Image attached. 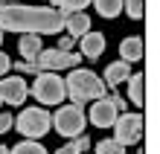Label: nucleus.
Masks as SVG:
<instances>
[{"instance_id":"f257e3e1","label":"nucleus","mask_w":160,"mask_h":154,"mask_svg":"<svg viewBox=\"0 0 160 154\" xmlns=\"http://www.w3.org/2000/svg\"><path fill=\"white\" fill-rule=\"evenodd\" d=\"M61 9L52 6H0V29L23 32V35H58L64 29Z\"/></svg>"},{"instance_id":"f03ea898","label":"nucleus","mask_w":160,"mask_h":154,"mask_svg":"<svg viewBox=\"0 0 160 154\" xmlns=\"http://www.w3.org/2000/svg\"><path fill=\"white\" fill-rule=\"evenodd\" d=\"M64 93L73 99V105H82V102H90V99H102V96H105V82L93 70L73 67V73L64 79Z\"/></svg>"},{"instance_id":"7ed1b4c3","label":"nucleus","mask_w":160,"mask_h":154,"mask_svg":"<svg viewBox=\"0 0 160 154\" xmlns=\"http://www.w3.org/2000/svg\"><path fill=\"white\" fill-rule=\"evenodd\" d=\"M84 125H88V113L82 105H61L52 117V128L61 137H79L84 134Z\"/></svg>"},{"instance_id":"20e7f679","label":"nucleus","mask_w":160,"mask_h":154,"mask_svg":"<svg viewBox=\"0 0 160 154\" xmlns=\"http://www.w3.org/2000/svg\"><path fill=\"white\" fill-rule=\"evenodd\" d=\"M32 96L44 105H58L64 102V79L58 73H35V84H32Z\"/></svg>"},{"instance_id":"39448f33","label":"nucleus","mask_w":160,"mask_h":154,"mask_svg":"<svg viewBox=\"0 0 160 154\" xmlns=\"http://www.w3.org/2000/svg\"><path fill=\"white\" fill-rule=\"evenodd\" d=\"M15 128L21 131L23 137L38 140V137H44V134L52 128V117L44 108H26V111H21V117L15 119Z\"/></svg>"},{"instance_id":"423d86ee","label":"nucleus","mask_w":160,"mask_h":154,"mask_svg":"<svg viewBox=\"0 0 160 154\" xmlns=\"http://www.w3.org/2000/svg\"><path fill=\"white\" fill-rule=\"evenodd\" d=\"M114 140L119 146H134V142L143 140V113H119L114 119Z\"/></svg>"},{"instance_id":"0eeeda50","label":"nucleus","mask_w":160,"mask_h":154,"mask_svg":"<svg viewBox=\"0 0 160 154\" xmlns=\"http://www.w3.org/2000/svg\"><path fill=\"white\" fill-rule=\"evenodd\" d=\"M82 52H64V50H41L35 55V70L38 73H55L64 70V67H79Z\"/></svg>"},{"instance_id":"6e6552de","label":"nucleus","mask_w":160,"mask_h":154,"mask_svg":"<svg viewBox=\"0 0 160 154\" xmlns=\"http://www.w3.org/2000/svg\"><path fill=\"white\" fill-rule=\"evenodd\" d=\"M26 93H29V87H26V82L21 79V76H12V79H0V102L3 105H23L26 102Z\"/></svg>"},{"instance_id":"1a4fd4ad","label":"nucleus","mask_w":160,"mask_h":154,"mask_svg":"<svg viewBox=\"0 0 160 154\" xmlns=\"http://www.w3.org/2000/svg\"><path fill=\"white\" fill-rule=\"evenodd\" d=\"M88 117H90V122L96 125V128H111V125H114V119L119 117V113H117V108H114V105H111V99H108V96H102V99H96V102H93V108H90V113H88Z\"/></svg>"},{"instance_id":"9d476101","label":"nucleus","mask_w":160,"mask_h":154,"mask_svg":"<svg viewBox=\"0 0 160 154\" xmlns=\"http://www.w3.org/2000/svg\"><path fill=\"white\" fill-rule=\"evenodd\" d=\"M102 52H105V35L102 32H84L82 35V55L96 61Z\"/></svg>"},{"instance_id":"9b49d317","label":"nucleus","mask_w":160,"mask_h":154,"mask_svg":"<svg viewBox=\"0 0 160 154\" xmlns=\"http://www.w3.org/2000/svg\"><path fill=\"white\" fill-rule=\"evenodd\" d=\"M64 29L70 38H82L84 32H90V17L84 12H67L64 15Z\"/></svg>"},{"instance_id":"f8f14e48","label":"nucleus","mask_w":160,"mask_h":154,"mask_svg":"<svg viewBox=\"0 0 160 154\" xmlns=\"http://www.w3.org/2000/svg\"><path fill=\"white\" fill-rule=\"evenodd\" d=\"M119 55H122V61H140L143 58V38L140 35H131V38H125V41L119 44Z\"/></svg>"},{"instance_id":"ddd939ff","label":"nucleus","mask_w":160,"mask_h":154,"mask_svg":"<svg viewBox=\"0 0 160 154\" xmlns=\"http://www.w3.org/2000/svg\"><path fill=\"white\" fill-rule=\"evenodd\" d=\"M125 82H128V96H131V102L143 108V105H146V76H143V73H134V76H128Z\"/></svg>"},{"instance_id":"4468645a","label":"nucleus","mask_w":160,"mask_h":154,"mask_svg":"<svg viewBox=\"0 0 160 154\" xmlns=\"http://www.w3.org/2000/svg\"><path fill=\"white\" fill-rule=\"evenodd\" d=\"M44 50L41 47V38L38 35H23L21 41H18V52L23 55V61H35V55Z\"/></svg>"},{"instance_id":"2eb2a0df","label":"nucleus","mask_w":160,"mask_h":154,"mask_svg":"<svg viewBox=\"0 0 160 154\" xmlns=\"http://www.w3.org/2000/svg\"><path fill=\"white\" fill-rule=\"evenodd\" d=\"M128 61H114V64H108L105 67V82L111 84V87H117V84H122L128 79Z\"/></svg>"},{"instance_id":"dca6fc26","label":"nucleus","mask_w":160,"mask_h":154,"mask_svg":"<svg viewBox=\"0 0 160 154\" xmlns=\"http://www.w3.org/2000/svg\"><path fill=\"white\" fill-rule=\"evenodd\" d=\"M84 148H90V137L88 134H79V137H73L67 146H61L55 154H82Z\"/></svg>"},{"instance_id":"f3484780","label":"nucleus","mask_w":160,"mask_h":154,"mask_svg":"<svg viewBox=\"0 0 160 154\" xmlns=\"http://www.w3.org/2000/svg\"><path fill=\"white\" fill-rule=\"evenodd\" d=\"M102 17H117L122 12V0H90Z\"/></svg>"},{"instance_id":"a211bd4d","label":"nucleus","mask_w":160,"mask_h":154,"mask_svg":"<svg viewBox=\"0 0 160 154\" xmlns=\"http://www.w3.org/2000/svg\"><path fill=\"white\" fill-rule=\"evenodd\" d=\"M96 154H125V146H119L117 140H102L96 142Z\"/></svg>"},{"instance_id":"6ab92c4d","label":"nucleus","mask_w":160,"mask_h":154,"mask_svg":"<svg viewBox=\"0 0 160 154\" xmlns=\"http://www.w3.org/2000/svg\"><path fill=\"white\" fill-rule=\"evenodd\" d=\"M9 154H47V148L38 146V142H21V146L9 148Z\"/></svg>"},{"instance_id":"aec40b11","label":"nucleus","mask_w":160,"mask_h":154,"mask_svg":"<svg viewBox=\"0 0 160 154\" xmlns=\"http://www.w3.org/2000/svg\"><path fill=\"white\" fill-rule=\"evenodd\" d=\"M90 0H52V6H58L61 12H82Z\"/></svg>"},{"instance_id":"412c9836","label":"nucleus","mask_w":160,"mask_h":154,"mask_svg":"<svg viewBox=\"0 0 160 154\" xmlns=\"http://www.w3.org/2000/svg\"><path fill=\"white\" fill-rule=\"evenodd\" d=\"M122 12H128V17L140 21L143 17V0H122Z\"/></svg>"},{"instance_id":"4be33fe9","label":"nucleus","mask_w":160,"mask_h":154,"mask_svg":"<svg viewBox=\"0 0 160 154\" xmlns=\"http://www.w3.org/2000/svg\"><path fill=\"white\" fill-rule=\"evenodd\" d=\"M108 99H111V105L117 108V113H125V111H128V102H125V96H119V93H111Z\"/></svg>"},{"instance_id":"5701e85b","label":"nucleus","mask_w":160,"mask_h":154,"mask_svg":"<svg viewBox=\"0 0 160 154\" xmlns=\"http://www.w3.org/2000/svg\"><path fill=\"white\" fill-rule=\"evenodd\" d=\"M73 41H76V38H70V35H61V38H58V47H55V50H64V52H70V50H73Z\"/></svg>"},{"instance_id":"b1692460","label":"nucleus","mask_w":160,"mask_h":154,"mask_svg":"<svg viewBox=\"0 0 160 154\" xmlns=\"http://www.w3.org/2000/svg\"><path fill=\"white\" fill-rule=\"evenodd\" d=\"M15 125V119H12V113H0V134H6L9 128Z\"/></svg>"},{"instance_id":"393cba45","label":"nucleus","mask_w":160,"mask_h":154,"mask_svg":"<svg viewBox=\"0 0 160 154\" xmlns=\"http://www.w3.org/2000/svg\"><path fill=\"white\" fill-rule=\"evenodd\" d=\"M12 67H15L18 73H38V70H35V64H32V61H18V64H12Z\"/></svg>"},{"instance_id":"a878e982","label":"nucleus","mask_w":160,"mask_h":154,"mask_svg":"<svg viewBox=\"0 0 160 154\" xmlns=\"http://www.w3.org/2000/svg\"><path fill=\"white\" fill-rule=\"evenodd\" d=\"M9 67H12V58H9L6 52H0V76H3V73H9Z\"/></svg>"},{"instance_id":"bb28decb","label":"nucleus","mask_w":160,"mask_h":154,"mask_svg":"<svg viewBox=\"0 0 160 154\" xmlns=\"http://www.w3.org/2000/svg\"><path fill=\"white\" fill-rule=\"evenodd\" d=\"M12 3H18V0H0V6H12Z\"/></svg>"},{"instance_id":"cd10ccee","label":"nucleus","mask_w":160,"mask_h":154,"mask_svg":"<svg viewBox=\"0 0 160 154\" xmlns=\"http://www.w3.org/2000/svg\"><path fill=\"white\" fill-rule=\"evenodd\" d=\"M0 154H9V146H0Z\"/></svg>"},{"instance_id":"c85d7f7f","label":"nucleus","mask_w":160,"mask_h":154,"mask_svg":"<svg viewBox=\"0 0 160 154\" xmlns=\"http://www.w3.org/2000/svg\"><path fill=\"white\" fill-rule=\"evenodd\" d=\"M0 44H3V29H0Z\"/></svg>"}]
</instances>
